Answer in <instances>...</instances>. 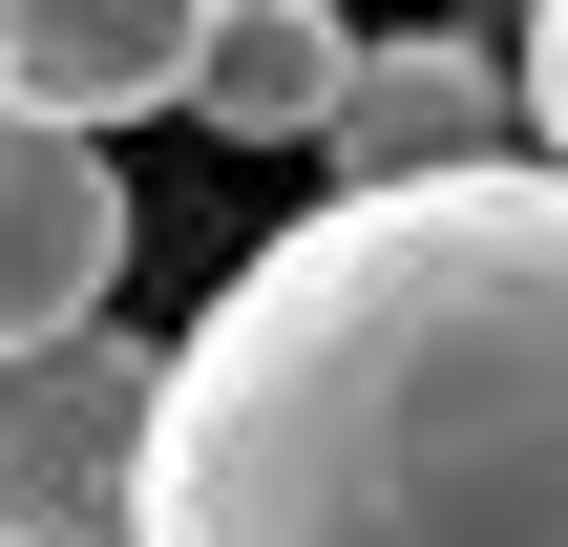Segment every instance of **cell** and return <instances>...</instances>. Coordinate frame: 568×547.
I'll return each instance as SVG.
<instances>
[{
	"label": "cell",
	"mask_w": 568,
	"mask_h": 547,
	"mask_svg": "<svg viewBox=\"0 0 568 547\" xmlns=\"http://www.w3.org/2000/svg\"><path fill=\"white\" fill-rule=\"evenodd\" d=\"M148 337L126 316H63L0 358V547H126V485H148Z\"/></svg>",
	"instance_id": "cell-2"
},
{
	"label": "cell",
	"mask_w": 568,
	"mask_h": 547,
	"mask_svg": "<svg viewBox=\"0 0 568 547\" xmlns=\"http://www.w3.org/2000/svg\"><path fill=\"white\" fill-rule=\"evenodd\" d=\"M126 547H568V169H337L148 379Z\"/></svg>",
	"instance_id": "cell-1"
},
{
	"label": "cell",
	"mask_w": 568,
	"mask_h": 547,
	"mask_svg": "<svg viewBox=\"0 0 568 547\" xmlns=\"http://www.w3.org/2000/svg\"><path fill=\"white\" fill-rule=\"evenodd\" d=\"M337 63H358L337 0H211V21H190V126H211V148H316Z\"/></svg>",
	"instance_id": "cell-6"
},
{
	"label": "cell",
	"mask_w": 568,
	"mask_h": 547,
	"mask_svg": "<svg viewBox=\"0 0 568 547\" xmlns=\"http://www.w3.org/2000/svg\"><path fill=\"white\" fill-rule=\"evenodd\" d=\"M316 148H337V169H464V148H527V63H506L485 21H400V42L337 63Z\"/></svg>",
	"instance_id": "cell-4"
},
{
	"label": "cell",
	"mask_w": 568,
	"mask_h": 547,
	"mask_svg": "<svg viewBox=\"0 0 568 547\" xmlns=\"http://www.w3.org/2000/svg\"><path fill=\"white\" fill-rule=\"evenodd\" d=\"M126 169H105V126H42V105H0V358L21 337H63V316H105L126 295Z\"/></svg>",
	"instance_id": "cell-3"
},
{
	"label": "cell",
	"mask_w": 568,
	"mask_h": 547,
	"mask_svg": "<svg viewBox=\"0 0 568 547\" xmlns=\"http://www.w3.org/2000/svg\"><path fill=\"white\" fill-rule=\"evenodd\" d=\"M190 21H211V0H0V105H42V126H148V105H190Z\"/></svg>",
	"instance_id": "cell-5"
},
{
	"label": "cell",
	"mask_w": 568,
	"mask_h": 547,
	"mask_svg": "<svg viewBox=\"0 0 568 547\" xmlns=\"http://www.w3.org/2000/svg\"><path fill=\"white\" fill-rule=\"evenodd\" d=\"M506 63H527V126H548V169H568V0H527V42H506Z\"/></svg>",
	"instance_id": "cell-7"
}]
</instances>
